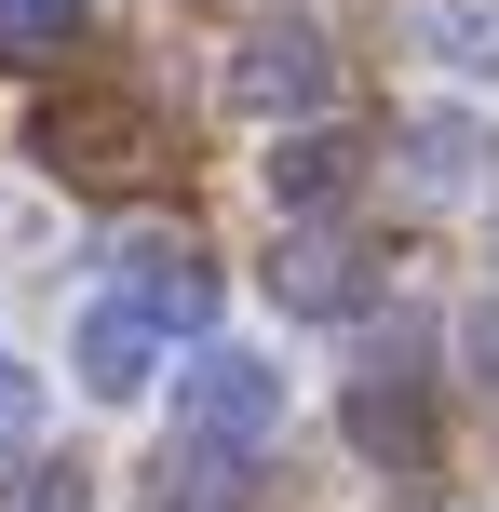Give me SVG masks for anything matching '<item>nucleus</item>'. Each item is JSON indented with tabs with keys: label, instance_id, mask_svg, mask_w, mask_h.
Returning <instances> with one entry per match:
<instances>
[{
	"label": "nucleus",
	"instance_id": "nucleus-1",
	"mask_svg": "<svg viewBox=\"0 0 499 512\" xmlns=\"http://www.w3.org/2000/svg\"><path fill=\"white\" fill-rule=\"evenodd\" d=\"M41 162L81 176V189H135L162 162V122H149V95H122V81H81V95L41 108Z\"/></svg>",
	"mask_w": 499,
	"mask_h": 512
},
{
	"label": "nucleus",
	"instance_id": "nucleus-2",
	"mask_svg": "<svg viewBox=\"0 0 499 512\" xmlns=\"http://www.w3.org/2000/svg\"><path fill=\"white\" fill-rule=\"evenodd\" d=\"M324 95H338V41H324L311 14H257L230 41V108L243 122H311Z\"/></svg>",
	"mask_w": 499,
	"mask_h": 512
},
{
	"label": "nucleus",
	"instance_id": "nucleus-3",
	"mask_svg": "<svg viewBox=\"0 0 499 512\" xmlns=\"http://www.w3.org/2000/svg\"><path fill=\"white\" fill-rule=\"evenodd\" d=\"M176 432H216V445H243V459H257V445L284 432V364L203 337V351L176 364Z\"/></svg>",
	"mask_w": 499,
	"mask_h": 512
},
{
	"label": "nucleus",
	"instance_id": "nucleus-4",
	"mask_svg": "<svg viewBox=\"0 0 499 512\" xmlns=\"http://www.w3.org/2000/svg\"><path fill=\"white\" fill-rule=\"evenodd\" d=\"M108 256H122V297L149 310L162 337H203V324H216V256L189 243V230H122Z\"/></svg>",
	"mask_w": 499,
	"mask_h": 512
},
{
	"label": "nucleus",
	"instance_id": "nucleus-5",
	"mask_svg": "<svg viewBox=\"0 0 499 512\" xmlns=\"http://www.w3.org/2000/svg\"><path fill=\"white\" fill-rule=\"evenodd\" d=\"M270 297H284L297 324H365V310H378V256L338 243V230H284V256H270Z\"/></svg>",
	"mask_w": 499,
	"mask_h": 512
},
{
	"label": "nucleus",
	"instance_id": "nucleus-6",
	"mask_svg": "<svg viewBox=\"0 0 499 512\" xmlns=\"http://www.w3.org/2000/svg\"><path fill=\"white\" fill-rule=\"evenodd\" d=\"M392 162H405V189L459 203V189L499 176V122H486V108H405V122H392Z\"/></svg>",
	"mask_w": 499,
	"mask_h": 512
},
{
	"label": "nucleus",
	"instance_id": "nucleus-7",
	"mask_svg": "<svg viewBox=\"0 0 499 512\" xmlns=\"http://www.w3.org/2000/svg\"><path fill=\"white\" fill-rule=\"evenodd\" d=\"M351 445H365V472H392V486H419V472H432V391H419V364L351 378Z\"/></svg>",
	"mask_w": 499,
	"mask_h": 512
},
{
	"label": "nucleus",
	"instance_id": "nucleus-8",
	"mask_svg": "<svg viewBox=\"0 0 499 512\" xmlns=\"http://www.w3.org/2000/svg\"><path fill=\"white\" fill-rule=\"evenodd\" d=\"M351 189H365V135L284 122V149H270V216H338Z\"/></svg>",
	"mask_w": 499,
	"mask_h": 512
},
{
	"label": "nucleus",
	"instance_id": "nucleus-9",
	"mask_svg": "<svg viewBox=\"0 0 499 512\" xmlns=\"http://www.w3.org/2000/svg\"><path fill=\"white\" fill-rule=\"evenodd\" d=\"M68 364H81L95 405H135V391L162 378V324H149L135 297H95V310H81V337H68Z\"/></svg>",
	"mask_w": 499,
	"mask_h": 512
},
{
	"label": "nucleus",
	"instance_id": "nucleus-10",
	"mask_svg": "<svg viewBox=\"0 0 499 512\" xmlns=\"http://www.w3.org/2000/svg\"><path fill=\"white\" fill-rule=\"evenodd\" d=\"M230 499H243V445H216V432L162 445V512H230Z\"/></svg>",
	"mask_w": 499,
	"mask_h": 512
},
{
	"label": "nucleus",
	"instance_id": "nucleus-11",
	"mask_svg": "<svg viewBox=\"0 0 499 512\" xmlns=\"http://www.w3.org/2000/svg\"><path fill=\"white\" fill-rule=\"evenodd\" d=\"M432 54L473 68V81H499V0H432Z\"/></svg>",
	"mask_w": 499,
	"mask_h": 512
},
{
	"label": "nucleus",
	"instance_id": "nucleus-12",
	"mask_svg": "<svg viewBox=\"0 0 499 512\" xmlns=\"http://www.w3.org/2000/svg\"><path fill=\"white\" fill-rule=\"evenodd\" d=\"M68 27H81V0H0V54H14V68H54Z\"/></svg>",
	"mask_w": 499,
	"mask_h": 512
},
{
	"label": "nucleus",
	"instance_id": "nucleus-13",
	"mask_svg": "<svg viewBox=\"0 0 499 512\" xmlns=\"http://www.w3.org/2000/svg\"><path fill=\"white\" fill-rule=\"evenodd\" d=\"M27 432H41V364L0 351V445H27Z\"/></svg>",
	"mask_w": 499,
	"mask_h": 512
},
{
	"label": "nucleus",
	"instance_id": "nucleus-14",
	"mask_svg": "<svg viewBox=\"0 0 499 512\" xmlns=\"http://www.w3.org/2000/svg\"><path fill=\"white\" fill-rule=\"evenodd\" d=\"M459 364H473V378L499 391V283H486V297H473V310H459Z\"/></svg>",
	"mask_w": 499,
	"mask_h": 512
},
{
	"label": "nucleus",
	"instance_id": "nucleus-15",
	"mask_svg": "<svg viewBox=\"0 0 499 512\" xmlns=\"http://www.w3.org/2000/svg\"><path fill=\"white\" fill-rule=\"evenodd\" d=\"M27 512H81V472H41V486H27Z\"/></svg>",
	"mask_w": 499,
	"mask_h": 512
}]
</instances>
